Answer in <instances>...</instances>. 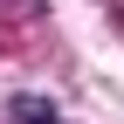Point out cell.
<instances>
[{
	"label": "cell",
	"mask_w": 124,
	"mask_h": 124,
	"mask_svg": "<svg viewBox=\"0 0 124 124\" xmlns=\"http://www.w3.org/2000/svg\"><path fill=\"white\" fill-rule=\"evenodd\" d=\"M7 117L14 124H55L62 110H55V97H41V90H14L7 97Z\"/></svg>",
	"instance_id": "6da1fadb"
},
{
	"label": "cell",
	"mask_w": 124,
	"mask_h": 124,
	"mask_svg": "<svg viewBox=\"0 0 124 124\" xmlns=\"http://www.w3.org/2000/svg\"><path fill=\"white\" fill-rule=\"evenodd\" d=\"M55 124H62V117H55Z\"/></svg>",
	"instance_id": "7a4b0ae2"
}]
</instances>
